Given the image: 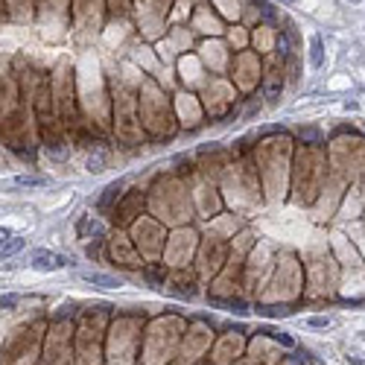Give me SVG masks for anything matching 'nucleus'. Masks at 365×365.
Here are the masks:
<instances>
[{"label":"nucleus","instance_id":"1","mask_svg":"<svg viewBox=\"0 0 365 365\" xmlns=\"http://www.w3.org/2000/svg\"><path fill=\"white\" fill-rule=\"evenodd\" d=\"M30 263L38 269V272H56V269H65V266L73 263V257H65V254H56V251L38 249L33 251V260Z\"/></svg>","mask_w":365,"mask_h":365},{"label":"nucleus","instance_id":"2","mask_svg":"<svg viewBox=\"0 0 365 365\" xmlns=\"http://www.w3.org/2000/svg\"><path fill=\"white\" fill-rule=\"evenodd\" d=\"M82 281L94 283V286H102V289H117V286H123L120 278L114 275H105V272H82Z\"/></svg>","mask_w":365,"mask_h":365},{"label":"nucleus","instance_id":"3","mask_svg":"<svg viewBox=\"0 0 365 365\" xmlns=\"http://www.w3.org/2000/svg\"><path fill=\"white\" fill-rule=\"evenodd\" d=\"M310 65L313 67L324 65V44H321V35H313V38H310Z\"/></svg>","mask_w":365,"mask_h":365},{"label":"nucleus","instance_id":"4","mask_svg":"<svg viewBox=\"0 0 365 365\" xmlns=\"http://www.w3.org/2000/svg\"><path fill=\"white\" fill-rule=\"evenodd\" d=\"M24 249V237H9L3 246H0V260H6V257H12L15 251Z\"/></svg>","mask_w":365,"mask_h":365},{"label":"nucleus","instance_id":"5","mask_svg":"<svg viewBox=\"0 0 365 365\" xmlns=\"http://www.w3.org/2000/svg\"><path fill=\"white\" fill-rule=\"evenodd\" d=\"M12 184H15V187H47L50 178H38V175H18Z\"/></svg>","mask_w":365,"mask_h":365},{"label":"nucleus","instance_id":"6","mask_svg":"<svg viewBox=\"0 0 365 365\" xmlns=\"http://www.w3.org/2000/svg\"><path fill=\"white\" fill-rule=\"evenodd\" d=\"M117 193H120V184H111V187L105 190V196L100 199V208H108V205H111V199H114Z\"/></svg>","mask_w":365,"mask_h":365},{"label":"nucleus","instance_id":"7","mask_svg":"<svg viewBox=\"0 0 365 365\" xmlns=\"http://www.w3.org/2000/svg\"><path fill=\"white\" fill-rule=\"evenodd\" d=\"M266 333H269L272 339H278L281 345H286V348H292V345H295V339H292V336H286V333H275V330H266Z\"/></svg>","mask_w":365,"mask_h":365},{"label":"nucleus","instance_id":"8","mask_svg":"<svg viewBox=\"0 0 365 365\" xmlns=\"http://www.w3.org/2000/svg\"><path fill=\"white\" fill-rule=\"evenodd\" d=\"M330 324V318H324V315H315V318H310V327H327Z\"/></svg>","mask_w":365,"mask_h":365},{"label":"nucleus","instance_id":"9","mask_svg":"<svg viewBox=\"0 0 365 365\" xmlns=\"http://www.w3.org/2000/svg\"><path fill=\"white\" fill-rule=\"evenodd\" d=\"M228 307H231L234 313H240V315H243V313H249V307H246V304H243V301H231V304H228Z\"/></svg>","mask_w":365,"mask_h":365},{"label":"nucleus","instance_id":"10","mask_svg":"<svg viewBox=\"0 0 365 365\" xmlns=\"http://www.w3.org/2000/svg\"><path fill=\"white\" fill-rule=\"evenodd\" d=\"M88 169H91V172H100V169H102V158H91V161H88Z\"/></svg>","mask_w":365,"mask_h":365},{"label":"nucleus","instance_id":"11","mask_svg":"<svg viewBox=\"0 0 365 365\" xmlns=\"http://www.w3.org/2000/svg\"><path fill=\"white\" fill-rule=\"evenodd\" d=\"M260 12H263L266 18H275V9H272V3H260Z\"/></svg>","mask_w":365,"mask_h":365},{"label":"nucleus","instance_id":"12","mask_svg":"<svg viewBox=\"0 0 365 365\" xmlns=\"http://www.w3.org/2000/svg\"><path fill=\"white\" fill-rule=\"evenodd\" d=\"M6 240H9V231H3V228H0V246H3Z\"/></svg>","mask_w":365,"mask_h":365}]
</instances>
